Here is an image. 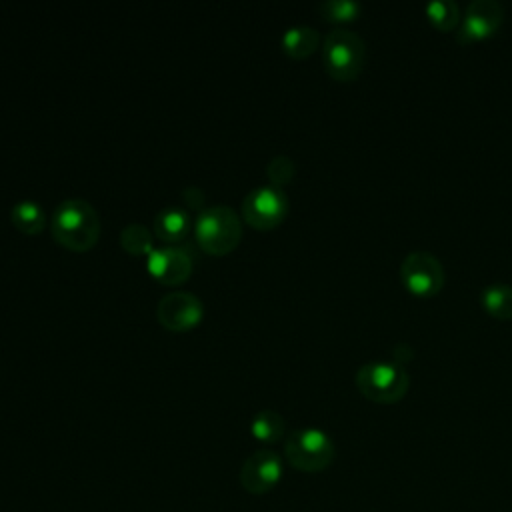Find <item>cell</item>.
<instances>
[{"label":"cell","instance_id":"ba28073f","mask_svg":"<svg viewBox=\"0 0 512 512\" xmlns=\"http://www.w3.org/2000/svg\"><path fill=\"white\" fill-rule=\"evenodd\" d=\"M504 22V8L496 0H474L466 6L456 40L460 44H474L492 38Z\"/></svg>","mask_w":512,"mask_h":512},{"label":"cell","instance_id":"e0dca14e","mask_svg":"<svg viewBox=\"0 0 512 512\" xmlns=\"http://www.w3.org/2000/svg\"><path fill=\"white\" fill-rule=\"evenodd\" d=\"M424 12H426L428 22L436 30H440V32L456 30L460 26V20H462L460 6L454 0H434V2H428Z\"/></svg>","mask_w":512,"mask_h":512},{"label":"cell","instance_id":"d6986e66","mask_svg":"<svg viewBox=\"0 0 512 512\" xmlns=\"http://www.w3.org/2000/svg\"><path fill=\"white\" fill-rule=\"evenodd\" d=\"M318 12L326 22L344 24L354 22L362 14V6L356 0H324L318 6Z\"/></svg>","mask_w":512,"mask_h":512},{"label":"cell","instance_id":"6da1fadb","mask_svg":"<svg viewBox=\"0 0 512 512\" xmlns=\"http://www.w3.org/2000/svg\"><path fill=\"white\" fill-rule=\"evenodd\" d=\"M50 232L60 246L72 252H86L98 242L100 236L98 212L86 200H62L52 214Z\"/></svg>","mask_w":512,"mask_h":512},{"label":"cell","instance_id":"9a60e30c","mask_svg":"<svg viewBox=\"0 0 512 512\" xmlns=\"http://www.w3.org/2000/svg\"><path fill=\"white\" fill-rule=\"evenodd\" d=\"M10 222H12V226L16 230L34 236V234L44 230L46 216H44V210H42V206L38 202H34V200H20L10 210Z\"/></svg>","mask_w":512,"mask_h":512},{"label":"cell","instance_id":"52a82bcc","mask_svg":"<svg viewBox=\"0 0 512 512\" xmlns=\"http://www.w3.org/2000/svg\"><path fill=\"white\" fill-rule=\"evenodd\" d=\"M242 220L256 230H272L280 226L288 214V198L282 188L258 186L250 190L240 206Z\"/></svg>","mask_w":512,"mask_h":512},{"label":"cell","instance_id":"2e32d148","mask_svg":"<svg viewBox=\"0 0 512 512\" xmlns=\"http://www.w3.org/2000/svg\"><path fill=\"white\" fill-rule=\"evenodd\" d=\"M484 310L496 320H512V286L510 284H488L480 292Z\"/></svg>","mask_w":512,"mask_h":512},{"label":"cell","instance_id":"3957f363","mask_svg":"<svg viewBox=\"0 0 512 512\" xmlns=\"http://www.w3.org/2000/svg\"><path fill=\"white\" fill-rule=\"evenodd\" d=\"M322 62L328 76L340 82H352L364 70L366 44L356 32L334 28L322 42Z\"/></svg>","mask_w":512,"mask_h":512},{"label":"cell","instance_id":"8fae6325","mask_svg":"<svg viewBox=\"0 0 512 512\" xmlns=\"http://www.w3.org/2000/svg\"><path fill=\"white\" fill-rule=\"evenodd\" d=\"M146 268L158 282L166 286H178L190 278L192 258L184 248L176 244H164L152 248V252L146 256Z\"/></svg>","mask_w":512,"mask_h":512},{"label":"cell","instance_id":"30bf717a","mask_svg":"<svg viewBox=\"0 0 512 512\" xmlns=\"http://www.w3.org/2000/svg\"><path fill=\"white\" fill-rule=\"evenodd\" d=\"M282 458L274 450H256L240 468V484L248 494L262 496L278 486L282 480Z\"/></svg>","mask_w":512,"mask_h":512},{"label":"cell","instance_id":"5bb4252c","mask_svg":"<svg viewBox=\"0 0 512 512\" xmlns=\"http://www.w3.org/2000/svg\"><path fill=\"white\" fill-rule=\"evenodd\" d=\"M286 432L284 418L270 408L256 412L250 420V434L262 444H276Z\"/></svg>","mask_w":512,"mask_h":512},{"label":"cell","instance_id":"8992f818","mask_svg":"<svg viewBox=\"0 0 512 512\" xmlns=\"http://www.w3.org/2000/svg\"><path fill=\"white\" fill-rule=\"evenodd\" d=\"M400 280L412 296L432 298L442 290L446 274L432 252L414 250L406 254L400 264Z\"/></svg>","mask_w":512,"mask_h":512},{"label":"cell","instance_id":"9c48e42d","mask_svg":"<svg viewBox=\"0 0 512 512\" xmlns=\"http://www.w3.org/2000/svg\"><path fill=\"white\" fill-rule=\"evenodd\" d=\"M156 316L164 328L172 332H186L202 322L204 306L194 294L186 290H174L160 298Z\"/></svg>","mask_w":512,"mask_h":512},{"label":"cell","instance_id":"ac0fdd59","mask_svg":"<svg viewBox=\"0 0 512 512\" xmlns=\"http://www.w3.org/2000/svg\"><path fill=\"white\" fill-rule=\"evenodd\" d=\"M120 246L130 256H148L152 252V232L140 222L126 224L120 230Z\"/></svg>","mask_w":512,"mask_h":512},{"label":"cell","instance_id":"7a4b0ae2","mask_svg":"<svg viewBox=\"0 0 512 512\" xmlns=\"http://www.w3.org/2000/svg\"><path fill=\"white\" fill-rule=\"evenodd\" d=\"M192 230L200 250L210 256H224L242 240V220L230 206L224 204L202 208Z\"/></svg>","mask_w":512,"mask_h":512},{"label":"cell","instance_id":"44dd1931","mask_svg":"<svg viewBox=\"0 0 512 512\" xmlns=\"http://www.w3.org/2000/svg\"><path fill=\"white\" fill-rule=\"evenodd\" d=\"M184 202L190 206V208H200L202 204H204V194H202V190L200 188H186L184 190Z\"/></svg>","mask_w":512,"mask_h":512},{"label":"cell","instance_id":"4fadbf2b","mask_svg":"<svg viewBox=\"0 0 512 512\" xmlns=\"http://www.w3.org/2000/svg\"><path fill=\"white\" fill-rule=\"evenodd\" d=\"M280 44H282V50L286 56H290L294 60H304L310 54H314L316 48L320 46V34L312 26L298 24V26H290L284 30Z\"/></svg>","mask_w":512,"mask_h":512},{"label":"cell","instance_id":"277c9868","mask_svg":"<svg viewBox=\"0 0 512 512\" xmlns=\"http://www.w3.org/2000/svg\"><path fill=\"white\" fill-rule=\"evenodd\" d=\"M284 456L292 468L314 474L326 470L334 462L336 446L320 428H298L288 434Z\"/></svg>","mask_w":512,"mask_h":512},{"label":"cell","instance_id":"7c38bea8","mask_svg":"<svg viewBox=\"0 0 512 512\" xmlns=\"http://www.w3.org/2000/svg\"><path fill=\"white\" fill-rule=\"evenodd\" d=\"M190 216L180 206H166L154 218V234L164 244H178L182 242L192 230Z\"/></svg>","mask_w":512,"mask_h":512},{"label":"cell","instance_id":"ffe728a7","mask_svg":"<svg viewBox=\"0 0 512 512\" xmlns=\"http://www.w3.org/2000/svg\"><path fill=\"white\" fill-rule=\"evenodd\" d=\"M266 174H268L270 186L282 188L284 184L292 182V178H294V174H296V164L292 162V158H288V156H284V154H278V156H274V158L266 164Z\"/></svg>","mask_w":512,"mask_h":512},{"label":"cell","instance_id":"5b68a950","mask_svg":"<svg viewBox=\"0 0 512 512\" xmlns=\"http://www.w3.org/2000/svg\"><path fill=\"white\" fill-rule=\"evenodd\" d=\"M356 388L364 398L376 404L400 402L410 386V378L400 364L368 362L356 370Z\"/></svg>","mask_w":512,"mask_h":512}]
</instances>
